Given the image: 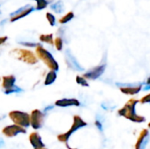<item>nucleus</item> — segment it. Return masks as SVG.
I'll return each instance as SVG.
<instances>
[{"instance_id":"nucleus-9","label":"nucleus","mask_w":150,"mask_h":149,"mask_svg":"<svg viewBox=\"0 0 150 149\" xmlns=\"http://www.w3.org/2000/svg\"><path fill=\"white\" fill-rule=\"evenodd\" d=\"M2 133L4 136L8 137V138H12L15 137L18 134H25L26 133V129L17 126L15 124L11 125V126H7L5 127H4V129L2 130Z\"/></svg>"},{"instance_id":"nucleus-32","label":"nucleus","mask_w":150,"mask_h":149,"mask_svg":"<svg viewBox=\"0 0 150 149\" xmlns=\"http://www.w3.org/2000/svg\"><path fill=\"white\" fill-rule=\"evenodd\" d=\"M4 145H5L4 141L3 139H1V138H0V148H4Z\"/></svg>"},{"instance_id":"nucleus-17","label":"nucleus","mask_w":150,"mask_h":149,"mask_svg":"<svg viewBox=\"0 0 150 149\" xmlns=\"http://www.w3.org/2000/svg\"><path fill=\"white\" fill-rule=\"evenodd\" d=\"M101 106L104 110L107 112H112L117 107V105L112 101H105L104 103H102Z\"/></svg>"},{"instance_id":"nucleus-2","label":"nucleus","mask_w":150,"mask_h":149,"mask_svg":"<svg viewBox=\"0 0 150 149\" xmlns=\"http://www.w3.org/2000/svg\"><path fill=\"white\" fill-rule=\"evenodd\" d=\"M36 54L37 57L46 64V66L52 71L57 72L59 70V64L56 60L54 58L52 54L45 49L40 44L36 47Z\"/></svg>"},{"instance_id":"nucleus-19","label":"nucleus","mask_w":150,"mask_h":149,"mask_svg":"<svg viewBox=\"0 0 150 149\" xmlns=\"http://www.w3.org/2000/svg\"><path fill=\"white\" fill-rule=\"evenodd\" d=\"M40 40L50 45L54 44V40H53V34H42L40 36Z\"/></svg>"},{"instance_id":"nucleus-1","label":"nucleus","mask_w":150,"mask_h":149,"mask_svg":"<svg viewBox=\"0 0 150 149\" xmlns=\"http://www.w3.org/2000/svg\"><path fill=\"white\" fill-rule=\"evenodd\" d=\"M139 100L135 98L129 99L127 104L119 110L118 113L120 116L126 118L127 119L134 122V123H143L146 121L145 117L141 116L136 113V105L138 104Z\"/></svg>"},{"instance_id":"nucleus-35","label":"nucleus","mask_w":150,"mask_h":149,"mask_svg":"<svg viewBox=\"0 0 150 149\" xmlns=\"http://www.w3.org/2000/svg\"><path fill=\"white\" fill-rule=\"evenodd\" d=\"M149 129H150V122L149 123Z\"/></svg>"},{"instance_id":"nucleus-27","label":"nucleus","mask_w":150,"mask_h":149,"mask_svg":"<svg viewBox=\"0 0 150 149\" xmlns=\"http://www.w3.org/2000/svg\"><path fill=\"white\" fill-rule=\"evenodd\" d=\"M19 44L25 46V47H37L40 44L39 43H34V42H25V41H20Z\"/></svg>"},{"instance_id":"nucleus-33","label":"nucleus","mask_w":150,"mask_h":149,"mask_svg":"<svg viewBox=\"0 0 150 149\" xmlns=\"http://www.w3.org/2000/svg\"><path fill=\"white\" fill-rule=\"evenodd\" d=\"M66 148H68V149H77V148H71V147H69V145L68 143L66 144Z\"/></svg>"},{"instance_id":"nucleus-29","label":"nucleus","mask_w":150,"mask_h":149,"mask_svg":"<svg viewBox=\"0 0 150 149\" xmlns=\"http://www.w3.org/2000/svg\"><path fill=\"white\" fill-rule=\"evenodd\" d=\"M54 108V105H48V106H47V107H45V109H44V111H43V112L46 114L47 112H50L51 110H53Z\"/></svg>"},{"instance_id":"nucleus-10","label":"nucleus","mask_w":150,"mask_h":149,"mask_svg":"<svg viewBox=\"0 0 150 149\" xmlns=\"http://www.w3.org/2000/svg\"><path fill=\"white\" fill-rule=\"evenodd\" d=\"M33 10H35L34 7L31 6L30 4H26L21 8H19L18 10H17L16 11L11 13V22H14L16 20H18L24 17H25L26 15H28L29 13H31Z\"/></svg>"},{"instance_id":"nucleus-21","label":"nucleus","mask_w":150,"mask_h":149,"mask_svg":"<svg viewBox=\"0 0 150 149\" xmlns=\"http://www.w3.org/2000/svg\"><path fill=\"white\" fill-rule=\"evenodd\" d=\"M24 90L21 89L20 87H18V85H14L12 88H11L10 90H4V93L5 95H10V94H13V93H21L23 92Z\"/></svg>"},{"instance_id":"nucleus-11","label":"nucleus","mask_w":150,"mask_h":149,"mask_svg":"<svg viewBox=\"0 0 150 149\" xmlns=\"http://www.w3.org/2000/svg\"><path fill=\"white\" fill-rule=\"evenodd\" d=\"M65 60H66V63L68 65L69 68H70L71 69L75 70V71H83L84 68L79 64V62L77 61V60L75 58V56L71 54V52L68 49L65 52Z\"/></svg>"},{"instance_id":"nucleus-36","label":"nucleus","mask_w":150,"mask_h":149,"mask_svg":"<svg viewBox=\"0 0 150 149\" xmlns=\"http://www.w3.org/2000/svg\"><path fill=\"white\" fill-rule=\"evenodd\" d=\"M0 80H1V78H0Z\"/></svg>"},{"instance_id":"nucleus-13","label":"nucleus","mask_w":150,"mask_h":149,"mask_svg":"<svg viewBox=\"0 0 150 149\" xmlns=\"http://www.w3.org/2000/svg\"><path fill=\"white\" fill-rule=\"evenodd\" d=\"M29 141H30V144L32 145V147L34 149L46 148L44 142L42 141L40 135L38 133H32L29 135Z\"/></svg>"},{"instance_id":"nucleus-12","label":"nucleus","mask_w":150,"mask_h":149,"mask_svg":"<svg viewBox=\"0 0 150 149\" xmlns=\"http://www.w3.org/2000/svg\"><path fill=\"white\" fill-rule=\"evenodd\" d=\"M150 135L149 131L148 129H142L140 133V135L137 139L135 143L134 148L135 149H146L149 142Z\"/></svg>"},{"instance_id":"nucleus-24","label":"nucleus","mask_w":150,"mask_h":149,"mask_svg":"<svg viewBox=\"0 0 150 149\" xmlns=\"http://www.w3.org/2000/svg\"><path fill=\"white\" fill-rule=\"evenodd\" d=\"M76 81L77 83V84L81 85V86H83V87H89V83L87 82V80L83 77V76H77L76 77Z\"/></svg>"},{"instance_id":"nucleus-16","label":"nucleus","mask_w":150,"mask_h":149,"mask_svg":"<svg viewBox=\"0 0 150 149\" xmlns=\"http://www.w3.org/2000/svg\"><path fill=\"white\" fill-rule=\"evenodd\" d=\"M56 78H57V72L50 70V71L47 74V76H46V77H45L44 85L48 86V85L53 84V83L55 82Z\"/></svg>"},{"instance_id":"nucleus-23","label":"nucleus","mask_w":150,"mask_h":149,"mask_svg":"<svg viewBox=\"0 0 150 149\" xmlns=\"http://www.w3.org/2000/svg\"><path fill=\"white\" fill-rule=\"evenodd\" d=\"M73 18H74V13H73L72 11H70V12L67 13L64 17H62V18L60 19V23H61V24H66V23H68L69 21H70Z\"/></svg>"},{"instance_id":"nucleus-25","label":"nucleus","mask_w":150,"mask_h":149,"mask_svg":"<svg viewBox=\"0 0 150 149\" xmlns=\"http://www.w3.org/2000/svg\"><path fill=\"white\" fill-rule=\"evenodd\" d=\"M54 46L56 47V49L58 51H62V47H63V40H62V38L58 37L54 40Z\"/></svg>"},{"instance_id":"nucleus-3","label":"nucleus","mask_w":150,"mask_h":149,"mask_svg":"<svg viewBox=\"0 0 150 149\" xmlns=\"http://www.w3.org/2000/svg\"><path fill=\"white\" fill-rule=\"evenodd\" d=\"M86 126H87V123L80 116L75 115L73 117V124H72L70 129L68 132L64 133L59 134L57 136V140L60 142H62V143L67 144L68 141H69V138L71 137V135L74 133H76V131H78L79 129H81V128H83V127H84Z\"/></svg>"},{"instance_id":"nucleus-7","label":"nucleus","mask_w":150,"mask_h":149,"mask_svg":"<svg viewBox=\"0 0 150 149\" xmlns=\"http://www.w3.org/2000/svg\"><path fill=\"white\" fill-rule=\"evenodd\" d=\"M45 116L46 114L41 111L38 109L33 110L30 115V126H32V128H33L34 130L40 129L44 125Z\"/></svg>"},{"instance_id":"nucleus-20","label":"nucleus","mask_w":150,"mask_h":149,"mask_svg":"<svg viewBox=\"0 0 150 149\" xmlns=\"http://www.w3.org/2000/svg\"><path fill=\"white\" fill-rule=\"evenodd\" d=\"M103 119H102V116L100 115H97V118H96V120H95V126L96 127L98 128V130L99 132H103L104 131V125H103Z\"/></svg>"},{"instance_id":"nucleus-30","label":"nucleus","mask_w":150,"mask_h":149,"mask_svg":"<svg viewBox=\"0 0 150 149\" xmlns=\"http://www.w3.org/2000/svg\"><path fill=\"white\" fill-rule=\"evenodd\" d=\"M8 40V37L7 36H4V37H0V46L3 45L6 40Z\"/></svg>"},{"instance_id":"nucleus-8","label":"nucleus","mask_w":150,"mask_h":149,"mask_svg":"<svg viewBox=\"0 0 150 149\" xmlns=\"http://www.w3.org/2000/svg\"><path fill=\"white\" fill-rule=\"evenodd\" d=\"M105 68H106L105 64H101V65L96 66V67L92 68L91 69L88 70L87 72H85L83 76L86 80H96V79L99 78L104 74Z\"/></svg>"},{"instance_id":"nucleus-18","label":"nucleus","mask_w":150,"mask_h":149,"mask_svg":"<svg viewBox=\"0 0 150 149\" xmlns=\"http://www.w3.org/2000/svg\"><path fill=\"white\" fill-rule=\"evenodd\" d=\"M50 8H51L53 11H54L55 12H57V13H61V12H62V11H63V10H64L63 3H62L61 0H59V1H57L56 3H54V4H51V5H50Z\"/></svg>"},{"instance_id":"nucleus-28","label":"nucleus","mask_w":150,"mask_h":149,"mask_svg":"<svg viewBox=\"0 0 150 149\" xmlns=\"http://www.w3.org/2000/svg\"><path fill=\"white\" fill-rule=\"evenodd\" d=\"M139 102H141L142 104H150V93L142 97V99Z\"/></svg>"},{"instance_id":"nucleus-6","label":"nucleus","mask_w":150,"mask_h":149,"mask_svg":"<svg viewBox=\"0 0 150 149\" xmlns=\"http://www.w3.org/2000/svg\"><path fill=\"white\" fill-rule=\"evenodd\" d=\"M116 85L119 87L120 90L125 94V95H136L139 92H141V90L143 88V83H117Z\"/></svg>"},{"instance_id":"nucleus-31","label":"nucleus","mask_w":150,"mask_h":149,"mask_svg":"<svg viewBox=\"0 0 150 149\" xmlns=\"http://www.w3.org/2000/svg\"><path fill=\"white\" fill-rule=\"evenodd\" d=\"M142 90H146V91H147V90H150V84H144Z\"/></svg>"},{"instance_id":"nucleus-15","label":"nucleus","mask_w":150,"mask_h":149,"mask_svg":"<svg viewBox=\"0 0 150 149\" xmlns=\"http://www.w3.org/2000/svg\"><path fill=\"white\" fill-rule=\"evenodd\" d=\"M16 83V77L13 75H10V76H4L2 77V87L4 90H10L11 88H12Z\"/></svg>"},{"instance_id":"nucleus-4","label":"nucleus","mask_w":150,"mask_h":149,"mask_svg":"<svg viewBox=\"0 0 150 149\" xmlns=\"http://www.w3.org/2000/svg\"><path fill=\"white\" fill-rule=\"evenodd\" d=\"M9 118L13 122V124L19 126L25 129L31 126L30 115L27 112H21V111H11L9 112Z\"/></svg>"},{"instance_id":"nucleus-22","label":"nucleus","mask_w":150,"mask_h":149,"mask_svg":"<svg viewBox=\"0 0 150 149\" xmlns=\"http://www.w3.org/2000/svg\"><path fill=\"white\" fill-rule=\"evenodd\" d=\"M34 1L37 3V6L35 8V10H37V11L45 9L48 4V2L47 0H34Z\"/></svg>"},{"instance_id":"nucleus-5","label":"nucleus","mask_w":150,"mask_h":149,"mask_svg":"<svg viewBox=\"0 0 150 149\" xmlns=\"http://www.w3.org/2000/svg\"><path fill=\"white\" fill-rule=\"evenodd\" d=\"M11 54H14L17 59L27 64L33 65L38 62L37 56L32 51H29L26 49H15L11 51Z\"/></svg>"},{"instance_id":"nucleus-26","label":"nucleus","mask_w":150,"mask_h":149,"mask_svg":"<svg viewBox=\"0 0 150 149\" xmlns=\"http://www.w3.org/2000/svg\"><path fill=\"white\" fill-rule=\"evenodd\" d=\"M46 16H47V20H48L50 25H51V26H54V25H55V18H54V16L52 13H49V12H47V13L46 14Z\"/></svg>"},{"instance_id":"nucleus-34","label":"nucleus","mask_w":150,"mask_h":149,"mask_svg":"<svg viewBox=\"0 0 150 149\" xmlns=\"http://www.w3.org/2000/svg\"><path fill=\"white\" fill-rule=\"evenodd\" d=\"M36 149H47L46 148H36Z\"/></svg>"},{"instance_id":"nucleus-14","label":"nucleus","mask_w":150,"mask_h":149,"mask_svg":"<svg viewBox=\"0 0 150 149\" xmlns=\"http://www.w3.org/2000/svg\"><path fill=\"white\" fill-rule=\"evenodd\" d=\"M58 107H69V106H80V102L76 98H62L54 104Z\"/></svg>"}]
</instances>
